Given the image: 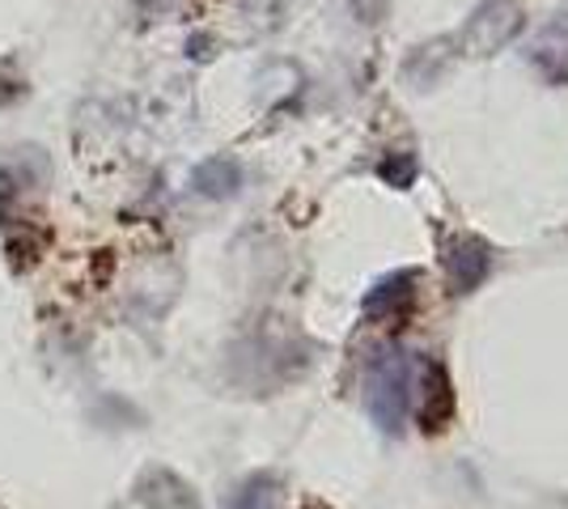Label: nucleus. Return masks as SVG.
Listing matches in <instances>:
<instances>
[{"mask_svg":"<svg viewBox=\"0 0 568 509\" xmlns=\"http://www.w3.org/2000/svg\"><path fill=\"white\" fill-rule=\"evenodd\" d=\"M225 509H276V485L260 476V480H246L237 488V497Z\"/></svg>","mask_w":568,"mask_h":509,"instance_id":"obj_3","label":"nucleus"},{"mask_svg":"<svg viewBox=\"0 0 568 509\" xmlns=\"http://www.w3.org/2000/svg\"><path fill=\"white\" fill-rule=\"evenodd\" d=\"M237 166H230V162H209V166L195 170V187L209 195H230L237 187Z\"/></svg>","mask_w":568,"mask_h":509,"instance_id":"obj_2","label":"nucleus"},{"mask_svg":"<svg viewBox=\"0 0 568 509\" xmlns=\"http://www.w3.org/2000/svg\"><path fill=\"white\" fill-rule=\"evenodd\" d=\"M369 404H374V416L382 420V429H399L403 408H407V369L395 357L374 369V378H369Z\"/></svg>","mask_w":568,"mask_h":509,"instance_id":"obj_1","label":"nucleus"}]
</instances>
